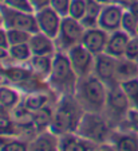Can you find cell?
<instances>
[{"label": "cell", "instance_id": "4dcf8cb0", "mask_svg": "<svg viewBox=\"0 0 138 151\" xmlns=\"http://www.w3.org/2000/svg\"><path fill=\"white\" fill-rule=\"evenodd\" d=\"M1 6H6L16 11H22V12H34L30 0H4Z\"/></svg>", "mask_w": 138, "mask_h": 151}, {"label": "cell", "instance_id": "5b68a950", "mask_svg": "<svg viewBox=\"0 0 138 151\" xmlns=\"http://www.w3.org/2000/svg\"><path fill=\"white\" fill-rule=\"evenodd\" d=\"M130 108H132V103L127 99V96L123 93L119 84L110 86L107 92L103 115L107 117L113 128H118L122 124Z\"/></svg>", "mask_w": 138, "mask_h": 151}, {"label": "cell", "instance_id": "cb8c5ba5", "mask_svg": "<svg viewBox=\"0 0 138 151\" xmlns=\"http://www.w3.org/2000/svg\"><path fill=\"white\" fill-rule=\"evenodd\" d=\"M8 54H10L8 62L12 63H27L32 57V51L28 43L12 45L8 47Z\"/></svg>", "mask_w": 138, "mask_h": 151}, {"label": "cell", "instance_id": "52a82bcc", "mask_svg": "<svg viewBox=\"0 0 138 151\" xmlns=\"http://www.w3.org/2000/svg\"><path fill=\"white\" fill-rule=\"evenodd\" d=\"M0 9L3 15V26L7 30H23L31 34L38 32L35 12H22L6 6H0Z\"/></svg>", "mask_w": 138, "mask_h": 151}, {"label": "cell", "instance_id": "ee69618b", "mask_svg": "<svg viewBox=\"0 0 138 151\" xmlns=\"http://www.w3.org/2000/svg\"><path fill=\"white\" fill-rule=\"evenodd\" d=\"M3 1H4V0H0V6H1V4H3Z\"/></svg>", "mask_w": 138, "mask_h": 151}, {"label": "cell", "instance_id": "d6a6232c", "mask_svg": "<svg viewBox=\"0 0 138 151\" xmlns=\"http://www.w3.org/2000/svg\"><path fill=\"white\" fill-rule=\"evenodd\" d=\"M125 57L129 58V60H135L138 57V37L137 35L135 37H130L127 47H126Z\"/></svg>", "mask_w": 138, "mask_h": 151}, {"label": "cell", "instance_id": "277c9868", "mask_svg": "<svg viewBox=\"0 0 138 151\" xmlns=\"http://www.w3.org/2000/svg\"><path fill=\"white\" fill-rule=\"evenodd\" d=\"M113 129V126L103 113L85 112L76 128V134L95 145H103L109 142Z\"/></svg>", "mask_w": 138, "mask_h": 151}, {"label": "cell", "instance_id": "4316f807", "mask_svg": "<svg viewBox=\"0 0 138 151\" xmlns=\"http://www.w3.org/2000/svg\"><path fill=\"white\" fill-rule=\"evenodd\" d=\"M119 86H121V89L123 91V93L127 96L130 103L138 97V77L123 80V81L119 82Z\"/></svg>", "mask_w": 138, "mask_h": 151}, {"label": "cell", "instance_id": "5bb4252c", "mask_svg": "<svg viewBox=\"0 0 138 151\" xmlns=\"http://www.w3.org/2000/svg\"><path fill=\"white\" fill-rule=\"evenodd\" d=\"M28 151H59V136L51 129L38 132L30 139Z\"/></svg>", "mask_w": 138, "mask_h": 151}, {"label": "cell", "instance_id": "7bdbcfd3", "mask_svg": "<svg viewBox=\"0 0 138 151\" xmlns=\"http://www.w3.org/2000/svg\"><path fill=\"white\" fill-rule=\"evenodd\" d=\"M134 61H135V62H137V65H138V57H137V58H135Z\"/></svg>", "mask_w": 138, "mask_h": 151}, {"label": "cell", "instance_id": "2e32d148", "mask_svg": "<svg viewBox=\"0 0 138 151\" xmlns=\"http://www.w3.org/2000/svg\"><path fill=\"white\" fill-rule=\"evenodd\" d=\"M98 145L82 138L76 132L63 134L59 136V151H94Z\"/></svg>", "mask_w": 138, "mask_h": 151}, {"label": "cell", "instance_id": "ac0fdd59", "mask_svg": "<svg viewBox=\"0 0 138 151\" xmlns=\"http://www.w3.org/2000/svg\"><path fill=\"white\" fill-rule=\"evenodd\" d=\"M129 39H130V35H127L122 30H117L114 32H110L105 53L117 58V60L123 58L126 54V47H127Z\"/></svg>", "mask_w": 138, "mask_h": 151}, {"label": "cell", "instance_id": "8d00e7d4", "mask_svg": "<svg viewBox=\"0 0 138 151\" xmlns=\"http://www.w3.org/2000/svg\"><path fill=\"white\" fill-rule=\"evenodd\" d=\"M94 151H114V150L111 148V146L109 143H103V145H98L94 148Z\"/></svg>", "mask_w": 138, "mask_h": 151}, {"label": "cell", "instance_id": "603a6c76", "mask_svg": "<svg viewBox=\"0 0 138 151\" xmlns=\"http://www.w3.org/2000/svg\"><path fill=\"white\" fill-rule=\"evenodd\" d=\"M102 4H99L95 0H86V14L81 20L82 26L85 28L98 27V18L102 11Z\"/></svg>", "mask_w": 138, "mask_h": 151}, {"label": "cell", "instance_id": "30bf717a", "mask_svg": "<svg viewBox=\"0 0 138 151\" xmlns=\"http://www.w3.org/2000/svg\"><path fill=\"white\" fill-rule=\"evenodd\" d=\"M35 18H36V24H38L39 32L46 34L47 37L52 38V39H57L63 19L59 14L55 12L51 7H46L40 11H36Z\"/></svg>", "mask_w": 138, "mask_h": 151}, {"label": "cell", "instance_id": "ab89813d", "mask_svg": "<svg viewBox=\"0 0 138 151\" xmlns=\"http://www.w3.org/2000/svg\"><path fill=\"white\" fill-rule=\"evenodd\" d=\"M95 1H98V3L102 4V6H106V4H109V3H113V0H95Z\"/></svg>", "mask_w": 138, "mask_h": 151}, {"label": "cell", "instance_id": "4fadbf2b", "mask_svg": "<svg viewBox=\"0 0 138 151\" xmlns=\"http://www.w3.org/2000/svg\"><path fill=\"white\" fill-rule=\"evenodd\" d=\"M107 39H109V32H106L99 27H93L85 30L81 43L94 55H99V54L105 53Z\"/></svg>", "mask_w": 138, "mask_h": 151}, {"label": "cell", "instance_id": "74e56055", "mask_svg": "<svg viewBox=\"0 0 138 151\" xmlns=\"http://www.w3.org/2000/svg\"><path fill=\"white\" fill-rule=\"evenodd\" d=\"M114 1H115V3H118L119 6H122L123 8L126 9V8H129V7L132 6L135 0H114Z\"/></svg>", "mask_w": 138, "mask_h": 151}, {"label": "cell", "instance_id": "7a4b0ae2", "mask_svg": "<svg viewBox=\"0 0 138 151\" xmlns=\"http://www.w3.org/2000/svg\"><path fill=\"white\" fill-rule=\"evenodd\" d=\"M107 92L109 86L103 81H100L95 74H90L87 77L79 78L74 96L85 112L103 113Z\"/></svg>", "mask_w": 138, "mask_h": 151}, {"label": "cell", "instance_id": "836d02e7", "mask_svg": "<svg viewBox=\"0 0 138 151\" xmlns=\"http://www.w3.org/2000/svg\"><path fill=\"white\" fill-rule=\"evenodd\" d=\"M30 3L32 6L34 12L40 11V9L46 8V7H50V0H30Z\"/></svg>", "mask_w": 138, "mask_h": 151}, {"label": "cell", "instance_id": "bcb514c9", "mask_svg": "<svg viewBox=\"0 0 138 151\" xmlns=\"http://www.w3.org/2000/svg\"><path fill=\"white\" fill-rule=\"evenodd\" d=\"M113 1H114V0H113Z\"/></svg>", "mask_w": 138, "mask_h": 151}, {"label": "cell", "instance_id": "f546056e", "mask_svg": "<svg viewBox=\"0 0 138 151\" xmlns=\"http://www.w3.org/2000/svg\"><path fill=\"white\" fill-rule=\"evenodd\" d=\"M86 14V0H71L69 16L81 22Z\"/></svg>", "mask_w": 138, "mask_h": 151}, {"label": "cell", "instance_id": "e0dca14e", "mask_svg": "<svg viewBox=\"0 0 138 151\" xmlns=\"http://www.w3.org/2000/svg\"><path fill=\"white\" fill-rule=\"evenodd\" d=\"M30 49L32 51V55H51L54 57L57 54V43L55 39L47 37L42 32H34L28 41Z\"/></svg>", "mask_w": 138, "mask_h": 151}, {"label": "cell", "instance_id": "b9f144b4", "mask_svg": "<svg viewBox=\"0 0 138 151\" xmlns=\"http://www.w3.org/2000/svg\"><path fill=\"white\" fill-rule=\"evenodd\" d=\"M0 27H4L3 26V15H1V9H0Z\"/></svg>", "mask_w": 138, "mask_h": 151}, {"label": "cell", "instance_id": "f6af8a7d", "mask_svg": "<svg viewBox=\"0 0 138 151\" xmlns=\"http://www.w3.org/2000/svg\"><path fill=\"white\" fill-rule=\"evenodd\" d=\"M137 37H138V30H137Z\"/></svg>", "mask_w": 138, "mask_h": 151}, {"label": "cell", "instance_id": "8fae6325", "mask_svg": "<svg viewBox=\"0 0 138 151\" xmlns=\"http://www.w3.org/2000/svg\"><path fill=\"white\" fill-rule=\"evenodd\" d=\"M123 12H125V8L115 1L103 6L99 14V18H98V27L105 30L109 34L117 31V30H121Z\"/></svg>", "mask_w": 138, "mask_h": 151}, {"label": "cell", "instance_id": "d4e9b609", "mask_svg": "<svg viewBox=\"0 0 138 151\" xmlns=\"http://www.w3.org/2000/svg\"><path fill=\"white\" fill-rule=\"evenodd\" d=\"M30 139L19 135H6L0 145V151H28Z\"/></svg>", "mask_w": 138, "mask_h": 151}, {"label": "cell", "instance_id": "484cf974", "mask_svg": "<svg viewBox=\"0 0 138 151\" xmlns=\"http://www.w3.org/2000/svg\"><path fill=\"white\" fill-rule=\"evenodd\" d=\"M121 30L125 31L130 37H135L138 30V18L132 14L129 9H125L122 16V22H121Z\"/></svg>", "mask_w": 138, "mask_h": 151}, {"label": "cell", "instance_id": "d590c367", "mask_svg": "<svg viewBox=\"0 0 138 151\" xmlns=\"http://www.w3.org/2000/svg\"><path fill=\"white\" fill-rule=\"evenodd\" d=\"M10 61V54H8V49L0 46V63H6Z\"/></svg>", "mask_w": 138, "mask_h": 151}, {"label": "cell", "instance_id": "d6986e66", "mask_svg": "<svg viewBox=\"0 0 138 151\" xmlns=\"http://www.w3.org/2000/svg\"><path fill=\"white\" fill-rule=\"evenodd\" d=\"M52 61L54 57L51 55H32L25 65L28 66L32 74L47 82L48 76L51 73V68H52Z\"/></svg>", "mask_w": 138, "mask_h": 151}, {"label": "cell", "instance_id": "f1b7e54d", "mask_svg": "<svg viewBox=\"0 0 138 151\" xmlns=\"http://www.w3.org/2000/svg\"><path fill=\"white\" fill-rule=\"evenodd\" d=\"M8 34V42L10 46L12 45H20V43H28L30 38H31V32L23 31V30H7Z\"/></svg>", "mask_w": 138, "mask_h": 151}, {"label": "cell", "instance_id": "e575fe53", "mask_svg": "<svg viewBox=\"0 0 138 151\" xmlns=\"http://www.w3.org/2000/svg\"><path fill=\"white\" fill-rule=\"evenodd\" d=\"M0 46L8 49L10 47V42H8V34H7L6 27H0Z\"/></svg>", "mask_w": 138, "mask_h": 151}, {"label": "cell", "instance_id": "9a60e30c", "mask_svg": "<svg viewBox=\"0 0 138 151\" xmlns=\"http://www.w3.org/2000/svg\"><path fill=\"white\" fill-rule=\"evenodd\" d=\"M57 100V96L48 89V91H36L31 93H25L23 96L22 104L30 112H36L44 107L52 105Z\"/></svg>", "mask_w": 138, "mask_h": 151}, {"label": "cell", "instance_id": "ffe728a7", "mask_svg": "<svg viewBox=\"0 0 138 151\" xmlns=\"http://www.w3.org/2000/svg\"><path fill=\"white\" fill-rule=\"evenodd\" d=\"M23 100L20 91L11 84H0V104L8 112L18 107Z\"/></svg>", "mask_w": 138, "mask_h": 151}, {"label": "cell", "instance_id": "7402d4cb", "mask_svg": "<svg viewBox=\"0 0 138 151\" xmlns=\"http://www.w3.org/2000/svg\"><path fill=\"white\" fill-rule=\"evenodd\" d=\"M138 77V65L134 60H129L126 57L117 61V81L118 84L123 80Z\"/></svg>", "mask_w": 138, "mask_h": 151}, {"label": "cell", "instance_id": "44dd1931", "mask_svg": "<svg viewBox=\"0 0 138 151\" xmlns=\"http://www.w3.org/2000/svg\"><path fill=\"white\" fill-rule=\"evenodd\" d=\"M52 115H54V104L32 113V126H34V129L36 134L50 129L51 122H52Z\"/></svg>", "mask_w": 138, "mask_h": 151}, {"label": "cell", "instance_id": "8992f818", "mask_svg": "<svg viewBox=\"0 0 138 151\" xmlns=\"http://www.w3.org/2000/svg\"><path fill=\"white\" fill-rule=\"evenodd\" d=\"M85 30L86 28L82 26V23L79 20H75V19L70 18V16L63 18L59 34H58L57 39H55L58 51L66 53L72 46L79 45L82 42Z\"/></svg>", "mask_w": 138, "mask_h": 151}, {"label": "cell", "instance_id": "f35d334b", "mask_svg": "<svg viewBox=\"0 0 138 151\" xmlns=\"http://www.w3.org/2000/svg\"><path fill=\"white\" fill-rule=\"evenodd\" d=\"M126 9H129L130 12H132V14H134V15L138 18V0H135L134 3H133L132 6L129 7V8H126Z\"/></svg>", "mask_w": 138, "mask_h": 151}, {"label": "cell", "instance_id": "60d3db41", "mask_svg": "<svg viewBox=\"0 0 138 151\" xmlns=\"http://www.w3.org/2000/svg\"><path fill=\"white\" fill-rule=\"evenodd\" d=\"M132 108H134V109H137V111H138V97L135 99V100H133V101H132Z\"/></svg>", "mask_w": 138, "mask_h": 151}, {"label": "cell", "instance_id": "9c48e42d", "mask_svg": "<svg viewBox=\"0 0 138 151\" xmlns=\"http://www.w3.org/2000/svg\"><path fill=\"white\" fill-rule=\"evenodd\" d=\"M117 58L109 55L106 53H102L99 55H95L94 63V73L107 86H114L118 84L117 81Z\"/></svg>", "mask_w": 138, "mask_h": 151}, {"label": "cell", "instance_id": "3957f363", "mask_svg": "<svg viewBox=\"0 0 138 151\" xmlns=\"http://www.w3.org/2000/svg\"><path fill=\"white\" fill-rule=\"evenodd\" d=\"M78 81L79 77L72 69L67 54L57 51V54L54 55L51 73L47 78V85L50 91L57 97L66 96V94H74Z\"/></svg>", "mask_w": 138, "mask_h": 151}, {"label": "cell", "instance_id": "6da1fadb", "mask_svg": "<svg viewBox=\"0 0 138 151\" xmlns=\"http://www.w3.org/2000/svg\"><path fill=\"white\" fill-rule=\"evenodd\" d=\"M83 113L85 111L74 94L59 96L54 103V115L50 129L58 136L76 132Z\"/></svg>", "mask_w": 138, "mask_h": 151}, {"label": "cell", "instance_id": "7c38bea8", "mask_svg": "<svg viewBox=\"0 0 138 151\" xmlns=\"http://www.w3.org/2000/svg\"><path fill=\"white\" fill-rule=\"evenodd\" d=\"M107 143L114 151H138V134L129 129L114 128Z\"/></svg>", "mask_w": 138, "mask_h": 151}, {"label": "cell", "instance_id": "1f68e13d", "mask_svg": "<svg viewBox=\"0 0 138 151\" xmlns=\"http://www.w3.org/2000/svg\"><path fill=\"white\" fill-rule=\"evenodd\" d=\"M71 0H50V7L62 18L69 16Z\"/></svg>", "mask_w": 138, "mask_h": 151}, {"label": "cell", "instance_id": "83f0119b", "mask_svg": "<svg viewBox=\"0 0 138 151\" xmlns=\"http://www.w3.org/2000/svg\"><path fill=\"white\" fill-rule=\"evenodd\" d=\"M121 129H129V131H133L135 134H138V111L134 108H130L126 115L125 120L122 122V124L118 127Z\"/></svg>", "mask_w": 138, "mask_h": 151}, {"label": "cell", "instance_id": "ba28073f", "mask_svg": "<svg viewBox=\"0 0 138 151\" xmlns=\"http://www.w3.org/2000/svg\"><path fill=\"white\" fill-rule=\"evenodd\" d=\"M66 54L69 57L72 69L79 78L87 77V76L94 73L95 55L91 51H88L82 43L72 46L71 49L66 51Z\"/></svg>", "mask_w": 138, "mask_h": 151}]
</instances>
